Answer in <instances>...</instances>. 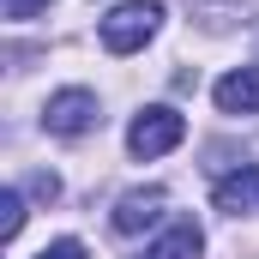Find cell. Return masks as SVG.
<instances>
[{
  "label": "cell",
  "mask_w": 259,
  "mask_h": 259,
  "mask_svg": "<svg viewBox=\"0 0 259 259\" xmlns=\"http://www.w3.org/2000/svg\"><path fill=\"white\" fill-rule=\"evenodd\" d=\"M157 24H163V6L157 0H127V6H115L103 18V49L109 55H133V49H145L157 36Z\"/></svg>",
  "instance_id": "6da1fadb"
},
{
  "label": "cell",
  "mask_w": 259,
  "mask_h": 259,
  "mask_svg": "<svg viewBox=\"0 0 259 259\" xmlns=\"http://www.w3.org/2000/svg\"><path fill=\"white\" fill-rule=\"evenodd\" d=\"M181 139H187V115H181V109H169V103H157V109L133 115L127 151H133V157H163V151H175Z\"/></svg>",
  "instance_id": "7a4b0ae2"
},
{
  "label": "cell",
  "mask_w": 259,
  "mask_h": 259,
  "mask_svg": "<svg viewBox=\"0 0 259 259\" xmlns=\"http://www.w3.org/2000/svg\"><path fill=\"white\" fill-rule=\"evenodd\" d=\"M103 121V109H97V97L91 91H55L49 103H42V127L55 133V139H84V133Z\"/></svg>",
  "instance_id": "3957f363"
},
{
  "label": "cell",
  "mask_w": 259,
  "mask_h": 259,
  "mask_svg": "<svg viewBox=\"0 0 259 259\" xmlns=\"http://www.w3.org/2000/svg\"><path fill=\"white\" fill-rule=\"evenodd\" d=\"M163 205H169L163 187H133V193H121V205H115V217H109V223H115L121 235H145V229L163 217Z\"/></svg>",
  "instance_id": "277c9868"
},
{
  "label": "cell",
  "mask_w": 259,
  "mask_h": 259,
  "mask_svg": "<svg viewBox=\"0 0 259 259\" xmlns=\"http://www.w3.org/2000/svg\"><path fill=\"white\" fill-rule=\"evenodd\" d=\"M211 97H217L223 115H259V66H235V72H223Z\"/></svg>",
  "instance_id": "5b68a950"
},
{
  "label": "cell",
  "mask_w": 259,
  "mask_h": 259,
  "mask_svg": "<svg viewBox=\"0 0 259 259\" xmlns=\"http://www.w3.org/2000/svg\"><path fill=\"white\" fill-rule=\"evenodd\" d=\"M199 253H205V229H199L193 217H175L139 259H199Z\"/></svg>",
  "instance_id": "8992f818"
},
{
  "label": "cell",
  "mask_w": 259,
  "mask_h": 259,
  "mask_svg": "<svg viewBox=\"0 0 259 259\" xmlns=\"http://www.w3.org/2000/svg\"><path fill=\"white\" fill-rule=\"evenodd\" d=\"M217 211L241 217V211H259V163H241L235 175L217 181Z\"/></svg>",
  "instance_id": "52a82bcc"
},
{
  "label": "cell",
  "mask_w": 259,
  "mask_h": 259,
  "mask_svg": "<svg viewBox=\"0 0 259 259\" xmlns=\"http://www.w3.org/2000/svg\"><path fill=\"white\" fill-rule=\"evenodd\" d=\"M18 229H24V193L12 187V193H0V235L18 241Z\"/></svg>",
  "instance_id": "ba28073f"
},
{
  "label": "cell",
  "mask_w": 259,
  "mask_h": 259,
  "mask_svg": "<svg viewBox=\"0 0 259 259\" xmlns=\"http://www.w3.org/2000/svg\"><path fill=\"white\" fill-rule=\"evenodd\" d=\"M36 259H91V253H84V241H72V235H61V241H49V247H42Z\"/></svg>",
  "instance_id": "9c48e42d"
},
{
  "label": "cell",
  "mask_w": 259,
  "mask_h": 259,
  "mask_svg": "<svg viewBox=\"0 0 259 259\" xmlns=\"http://www.w3.org/2000/svg\"><path fill=\"white\" fill-rule=\"evenodd\" d=\"M49 12V0H6V18H36Z\"/></svg>",
  "instance_id": "30bf717a"
},
{
  "label": "cell",
  "mask_w": 259,
  "mask_h": 259,
  "mask_svg": "<svg viewBox=\"0 0 259 259\" xmlns=\"http://www.w3.org/2000/svg\"><path fill=\"white\" fill-rule=\"evenodd\" d=\"M24 187H30V193H36V199H61V181H55V175H30Z\"/></svg>",
  "instance_id": "8fae6325"
}]
</instances>
